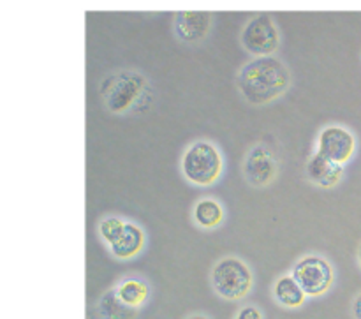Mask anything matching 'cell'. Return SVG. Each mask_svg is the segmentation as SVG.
<instances>
[{
	"instance_id": "277c9868",
	"label": "cell",
	"mask_w": 361,
	"mask_h": 319,
	"mask_svg": "<svg viewBox=\"0 0 361 319\" xmlns=\"http://www.w3.org/2000/svg\"><path fill=\"white\" fill-rule=\"evenodd\" d=\"M212 288L221 299L238 302L245 299L254 286V275L249 265L236 256H226L212 268Z\"/></svg>"
},
{
	"instance_id": "5b68a950",
	"label": "cell",
	"mask_w": 361,
	"mask_h": 319,
	"mask_svg": "<svg viewBox=\"0 0 361 319\" xmlns=\"http://www.w3.org/2000/svg\"><path fill=\"white\" fill-rule=\"evenodd\" d=\"M291 275L310 299L326 295L335 281L334 267L326 258L319 254H307L296 261Z\"/></svg>"
},
{
	"instance_id": "5bb4252c",
	"label": "cell",
	"mask_w": 361,
	"mask_h": 319,
	"mask_svg": "<svg viewBox=\"0 0 361 319\" xmlns=\"http://www.w3.org/2000/svg\"><path fill=\"white\" fill-rule=\"evenodd\" d=\"M224 207L215 198H201L192 208V219L201 229H215L224 222Z\"/></svg>"
},
{
	"instance_id": "2e32d148",
	"label": "cell",
	"mask_w": 361,
	"mask_h": 319,
	"mask_svg": "<svg viewBox=\"0 0 361 319\" xmlns=\"http://www.w3.org/2000/svg\"><path fill=\"white\" fill-rule=\"evenodd\" d=\"M127 221H123L118 215H108V217L101 219V222H99V236H101L106 246L111 247L122 236Z\"/></svg>"
},
{
	"instance_id": "7c38bea8",
	"label": "cell",
	"mask_w": 361,
	"mask_h": 319,
	"mask_svg": "<svg viewBox=\"0 0 361 319\" xmlns=\"http://www.w3.org/2000/svg\"><path fill=\"white\" fill-rule=\"evenodd\" d=\"M116 295L120 296L123 303H127L133 309L140 311L145 303L150 299V286L145 281L143 277H137V275H129V277H123L118 284L115 286Z\"/></svg>"
},
{
	"instance_id": "4fadbf2b",
	"label": "cell",
	"mask_w": 361,
	"mask_h": 319,
	"mask_svg": "<svg viewBox=\"0 0 361 319\" xmlns=\"http://www.w3.org/2000/svg\"><path fill=\"white\" fill-rule=\"evenodd\" d=\"M275 302L284 309H300L305 303L307 295L302 289V286L296 282L293 275H284L275 281L274 289H271Z\"/></svg>"
},
{
	"instance_id": "8992f818",
	"label": "cell",
	"mask_w": 361,
	"mask_h": 319,
	"mask_svg": "<svg viewBox=\"0 0 361 319\" xmlns=\"http://www.w3.org/2000/svg\"><path fill=\"white\" fill-rule=\"evenodd\" d=\"M240 42H242L243 49L256 59L271 56L281 46V32L270 14L259 13L250 18L245 27L242 28Z\"/></svg>"
},
{
	"instance_id": "ba28073f",
	"label": "cell",
	"mask_w": 361,
	"mask_h": 319,
	"mask_svg": "<svg viewBox=\"0 0 361 319\" xmlns=\"http://www.w3.org/2000/svg\"><path fill=\"white\" fill-rule=\"evenodd\" d=\"M317 154L344 166L356 152V136L344 126H326L317 136Z\"/></svg>"
},
{
	"instance_id": "3957f363",
	"label": "cell",
	"mask_w": 361,
	"mask_h": 319,
	"mask_svg": "<svg viewBox=\"0 0 361 319\" xmlns=\"http://www.w3.org/2000/svg\"><path fill=\"white\" fill-rule=\"evenodd\" d=\"M147 87V78L140 71L120 69L102 81L101 95L108 112L123 115L140 102Z\"/></svg>"
},
{
	"instance_id": "ffe728a7",
	"label": "cell",
	"mask_w": 361,
	"mask_h": 319,
	"mask_svg": "<svg viewBox=\"0 0 361 319\" xmlns=\"http://www.w3.org/2000/svg\"><path fill=\"white\" fill-rule=\"evenodd\" d=\"M358 263H360V267H361V246H360V249H358Z\"/></svg>"
},
{
	"instance_id": "e0dca14e",
	"label": "cell",
	"mask_w": 361,
	"mask_h": 319,
	"mask_svg": "<svg viewBox=\"0 0 361 319\" xmlns=\"http://www.w3.org/2000/svg\"><path fill=\"white\" fill-rule=\"evenodd\" d=\"M235 319H264L263 313H261L259 307L256 306H243L242 309L236 313Z\"/></svg>"
},
{
	"instance_id": "8fae6325",
	"label": "cell",
	"mask_w": 361,
	"mask_h": 319,
	"mask_svg": "<svg viewBox=\"0 0 361 319\" xmlns=\"http://www.w3.org/2000/svg\"><path fill=\"white\" fill-rule=\"evenodd\" d=\"M145 243H147V235H145L143 228L137 226L136 222L127 221L122 236L109 247V253L113 254L115 260H133V258L140 256L143 253Z\"/></svg>"
},
{
	"instance_id": "30bf717a",
	"label": "cell",
	"mask_w": 361,
	"mask_h": 319,
	"mask_svg": "<svg viewBox=\"0 0 361 319\" xmlns=\"http://www.w3.org/2000/svg\"><path fill=\"white\" fill-rule=\"evenodd\" d=\"M307 175L314 186L321 187V189H334L344 179V166L337 164L316 152L307 162Z\"/></svg>"
},
{
	"instance_id": "9a60e30c",
	"label": "cell",
	"mask_w": 361,
	"mask_h": 319,
	"mask_svg": "<svg viewBox=\"0 0 361 319\" xmlns=\"http://www.w3.org/2000/svg\"><path fill=\"white\" fill-rule=\"evenodd\" d=\"M137 313L140 311L120 300L115 288L108 289L97 302V314L101 319H136Z\"/></svg>"
},
{
	"instance_id": "ac0fdd59",
	"label": "cell",
	"mask_w": 361,
	"mask_h": 319,
	"mask_svg": "<svg viewBox=\"0 0 361 319\" xmlns=\"http://www.w3.org/2000/svg\"><path fill=\"white\" fill-rule=\"evenodd\" d=\"M351 311H353V318L361 319V291L355 296V300H353Z\"/></svg>"
},
{
	"instance_id": "6da1fadb",
	"label": "cell",
	"mask_w": 361,
	"mask_h": 319,
	"mask_svg": "<svg viewBox=\"0 0 361 319\" xmlns=\"http://www.w3.org/2000/svg\"><path fill=\"white\" fill-rule=\"evenodd\" d=\"M236 87L249 104H270L289 90L291 73L286 62L277 56H259L240 69Z\"/></svg>"
},
{
	"instance_id": "7a4b0ae2",
	"label": "cell",
	"mask_w": 361,
	"mask_h": 319,
	"mask_svg": "<svg viewBox=\"0 0 361 319\" xmlns=\"http://www.w3.org/2000/svg\"><path fill=\"white\" fill-rule=\"evenodd\" d=\"M224 171V159L217 145L210 140H196L185 148L182 155V175L189 183L197 187H210Z\"/></svg>"
},
{
	"instance_id": "9c48e42d",
	"label": "cell",
	"mask_w": 361,
	"mask_h": 319,
	"mask_svg": "<svg viewBox=\"0 0 361 319\" xmlns=\"http://www.w3.org/2000/svg\"><path fill=\"white\" fill-rule=\"evenodd\" d=\"M214 14L207 11H180L173 21V32L176 39L185 44H197L212 30Z\"/></svg>"
},
{
	"instance_id": "52a82bcc",
	"label": "cell",
	"mask_w": 361,
	"mask_h": 319,
	"mask_svg": "<svg viewBox=\"0 0 361 319\" xmlns=\"http://www.w3.org/2000/svg\"><path fill=\"white\" fill-rule=\"evenodd\" d=\"M277 159H275L274 152L268 147H264L263 143L254 145L247 152L242 164V173L249 186L257 187V189L270 186L275 176H277Z\"/></svg>"
},
{
	"instance_id": "d6986e66",
	"label": "cell",
	"mask_w": 361,
	"mask_h": 319,
	"mask_svg": "<svg viewBox=\"0 0 361 319\" xmlns=\"http://www.w3.org/2000/svg\"><path fill=\"white\" fill-rule=\"evenodd\" d=\"M185 319H212V318L204 316V314H190V316H187Z\"/></svg>"
}]
</instances>
